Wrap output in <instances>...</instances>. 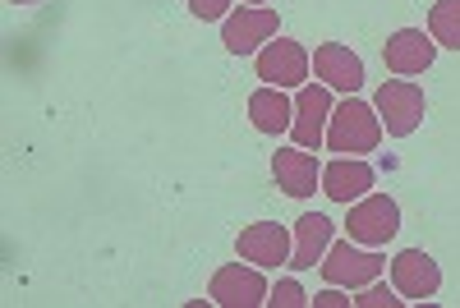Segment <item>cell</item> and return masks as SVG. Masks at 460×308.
I'll return each mask as SVG.
<instances>
[{"label":"cell","instance_id":"1","mask_svg":"<svg viewBox=\"0 0 460 308\" xmlns=\"http://www.w3.org/2000/svg\"><path fill=\"white\" fill-rule=\"evenodd\" d=\"M382 143V120L368 101H359L355 92L336 101L332 120H327V152H341V157H364Z\"/></svg>","mask_w":460,"mask_h":308},{"label":"cell","instance_id":"2","mask_svg":"<svg viewBox=\"0 0 460 308\" xmlns=\"http://www.w3.org/2000/svg\"><path fill=\"white\" fill-rule=\"evenodd\" d=\"M323 281L327 286H341V290H364L373 286L382 272H387V258L377 249H364L355 240H332V249L323 253Z\"/></svg>","mask_w":460,"mask_h":308},{"label":"cell","instance_id":"3","mask_svg":"<svg viewBox=\"0 0 460 308\" xmlns=\"http://www.w3.org/2000/svg\"><path fill=\"white\" fill-rule=\"evenodd\" d=\"M373 110H377V120L382 129H387L392 138H410L419 125H424V88H419L414 79H387L377 92H373Z\"/></svg>","mask_w":460,"mask_h":308},{"label":"cell","instance_id":"4","mask_svg":"<svg viewBox=\"0 0 460 308\" xmlns=\"http://www.w3.org/2000/svg\"><path fill=\"white\" fill-rule=\"evenodd\" d=\"M401 230V207L387 194H364L359 203H350V216H345V235L364 249H387Z\"/></svg>","mask_w":460,"mask_h":308},{"label":"cell","instance_id":"5","mask_svg":"<svg viewBox=\"0 0 460 308\" xmlns=\"http://www.w3.org/2000/svg\"><path fill=\"white\" fill-rule=\"evenodd\" d=\"M253 69H258V79L272 84V88H304L309 84V69H314V56L304 51V42L272 37V42L253 56Z\"/></svg>","mask_w":460,"mask_h":308},{"label":"cell","instance_id":"6","mask_svg":"<svg viewBox=\"0 0 460 308\" xmlns=\"http://www.w3.org/2000/svg\"><path fill=\"white\" fill-rule=\"evenodd\" d=\"M281 28L277 10L272 5H240L235 14L221 19V42L230 56H258L262 42H272Z\"/></svg>","mask_w":460,"mask_h":308},{"label":"cell","instance_id":"7","mask_svg":"<svg viewBox=\"0 0 460 308\" xmlns=\"http://www.w3.org/2000/svg\"><path fill=\"white\" fill-rule=\"evenodd\" d=\"M332 110H336V101H332V88H327V84H304L299 97H295V120H290L295 143L309 147V152H318V147L327 143Z\"/></svg>","mask_w":460,"mask_h":308},{"label":"cell","instance_id":"8","mask_svg":"<svg viewBox=\"0 0 460 308\" xmlns=\"http://www.w3.org/2000/svg\"><path fill=\"white\" fill-rule=\"evenodd\" d=\"M208 295L221 308H258V304H267V295H272V290H267V281H262V267L230 262V267H221V272L212 277Z\"/></svg>","mask_w":460,"mask_h":308},{"label":"cell","instance_id":"9","mask_svg":"<svg viewBox=\"0 0 460 308\" xmlns=\"http://www.w3.org/2000/svg\"><path fill=\"white\" fill-rule=\"evenodd\" d=\"M272 175H277V189L286 198H314L323 189V166L309 147H277L272 152Z\"/></svg>","mask_w":460,"mask_h":308},{"label":"cell","instance_id":"10","mask_svg":"<svg viewBox=\"0 0 460 308\" xmlns=\"http://www.w3.org/2000/svg\"><path fill=\"white\" fill-rule=\"evenodd\" d=\"M392 286L401 290V299H433L442 290V267L424 253V249H405L392 258Z\"/></svg>","mask_w":460,"mask_h":308},{"label":"cell","instance_id":"11","mask_svg":"<svg viewBox=\"0 0 460 308\" xmlns=\"http://www.w3.org/2000/svg\"><path fill=\"white\" fill-rule=\"evenodd\" d=\"M235 249H240V258L253 262V267H281V262H290L295 240H290V230L277 225V221H253V225L240 230Z\"/></svg>","mask_w":460,"mask_h":308},{"label":"cell","instance_id":"12","mask_svg":"<svg viewBox=\"0 0 460 308\" xmlns=\"http://www.w3.org/2000/svg\"><path fill=\"white\" fill-rule=\"evenodd\" d=\"M438 56V42L433 37H424V28H401L387 37V47H382V60H387L392 74H401V79H414V74H424Z\"/></svg>","mask_w":460,"mask_h":308},{"label":"cell","instance_id":"13","mask_svg":"<svg viewBox=\"0 0 460 308\" xmlns=\"http://www.w3.org/2000/svg\"><path fill=\"white\" fill-rule=\"evenodd\" d=\"M314 74L332 92H345V97L364 88V60L350 47H341V42H323L314 51Z\"/></svg>","mask_w":460,"mask_h":308},{"label":"cell","instance_id":"14","mask_svg":"<svg viewBox=\"0 0 460 308\" xmlns=\"http://www.w3.org/2000/svg\"><path fill=\"white\" fill-rule=\"evenodd\" d=\"M336 240V221L323 216V212H304L295 221V249H290V267L295 272H309L314 262H323V253L332 249Z\"/></svg>","mask_w":460,"mask_h":308},{"label":"cell","instance_id":"15","mask_svg":"<svg viewBox=\"0 0 460 308\" xmlns=\"http://www.w3.org/2000/svg\"><path fill=\"white\" fill-rule=\"evenodd\" d=\"M373 189V166L359 162V157H336L332 166H323V194L332 203H359L364 194Z\"/></svg>","mask_w":460,"mask_h":308},{"label":"cell","instance_id":"16","mask_svg":"<svg viewBox=\"0 0 460 308\" xmlns=\"http://www.w3.org/2000/svg\"><path fill=\"white\" fill-rule=\"evenodd\" d=\"M249 120H253L258 134H286L290 120H295V101L286 97V88L267 84V88H258L249 97Z\"/></svg>","mask_w":460,"mask_h":308},{"label":"cell","instance_id":"17","mask_svg":"<svg viewBox=\"0 0 460 308\" xmlns=\"http://www.w3.org/2000/svg\"><path fill=\"white\" fill-rule=\"evenodd\" d=\"M429 37L447 51H460V0H438L429 10Z\"/></svg>","mask_w":460,"mask_h":308},{"label":"cell","instance_id":"18","mask_svg":"<svg viewBox=\"0 0 460 308\" xmlns=\"http://www.w3.org/2000/svg\"><path fill=\"white\" fill-rule=\"evenodd\" d=\"M355 304H359V308H401L405 299H401V290H396V286H382V277H377L373 286L355 290Z\"/></svg>","mask_w":460,"mask_h":308},{"label":"cell","instance_id":"19","mask_svg":"<svg viewBox=\"0 0 460 308\" xmlns=\"http://www.w3.org/2000/svg\"><path fill=\"white\" fill-rule=\"evenodd\" d=\"M267 304H272V308H304V304H309V295H304L299 281H277L272 295H267Z\"/></svg>","mask_w":460,"mask_h":308},{"label":"cell","instance_id":"20","mask_svg":"<svg viewBox=\"0 0 460 308\" xmlns=\"http://www.w3.org/2000/svg\"><path fill=\"white\" fill-rule=\"evenodd\" d=\"M189 10H194L203 23H217V19L230 14V0H189Z\"/></svg>","mask_w":460,"mask_h":308},{"label":"cell","instance_id":"21","mask_svg":"<svg viewBox=\"0 0 460 308\" xmlns=\"http://www.w3.org/2000/svg\"><path fill=\"white\" fill-rule=\"evenodd\" d=\"M314 308H345V304H355L350 299V290H341V286H327V290H318L314 299H309Z\"/></svg>","mask_w":460,"mask_h":308},{"label":"cell","instance_id":"22","mask_svg":"<svg viewBox=\"0 0 460 308\" xmlns=\"http://www.w3.org/2000/svg\"><path fill=\"white\" fill-rule=\"evenodd\" d=\"M10 5H37V0H10Z\"/></svg>","mask_w":460,"mask_h":308},{"label":"cell","instance_id":"23","mask_svg":"<svg viewBox=\"0 0 460 308\" xmlns=\"http://www.w3.org/2000/svg\"><path fill=\"white\" fill-rule=\"evenodd\" d=\"M240 5H267V0H240Z\"/></svg>","mask_w":460,"mask_h":308}]
</instances>
